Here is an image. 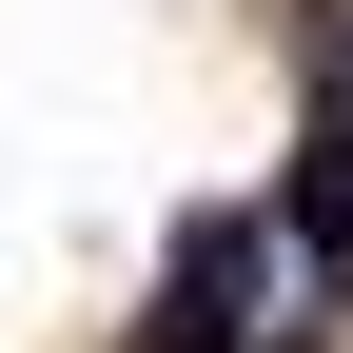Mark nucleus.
I'll use <instances>...</instances> for the list:
<instances>
[{"mask_svg":"<svg viewBox=\"0 0 353 353\" xmlns=\"http://www.w3.org/2000/svg\"><path fill=\"white\" fill-rule=\"evenodd\" d=\"M334 79H353V39H334Z\"/></svg>","mask_w":353,"mask_h":353,"instance_id":"nucleus-2","label":"nucleus"},{"mask_svg":"<svg viewBox=\"0 0 353 353\" xmlns=\"http://www.w3.org/2000/svg\"><path fill=\"white\" fill-rule=\"evenodd\" d=\"M294 236H314V255H353V99L314 118V157H294Z\"/></svg>","mask_w":353,"mask_h":353,"instance_id":"nucleus-1","label":"nucleus"}]
</instances>
